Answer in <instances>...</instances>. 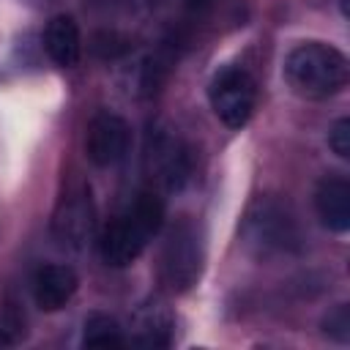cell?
<instances>
[{
    "instance_id": "cell-1",
    "label": "cell",
    "mask_w": 350,
    "mask_h": 350,
    "mask_svg": "<svg viewBox=\"0 0 350 350\" xmlns=\"http://www.w3.org/2000/svg\"><path fill=\"white\" fill-rule=\"evenodd\" d=\"M161 221H164V200L156 191L137 194V200L115 221L104 227L98 241L101 260L112 268L131 265L145 252L150 238L161 230Z\"/></svg>"
},
{
    "instance_id": "cell-2",
    "label": "cell",
    "mask_w": 350,
    "mask_h": 350,
    "mask_svg": "<svg viewBox=\"0 0 350 350\" xmlns=\"http://www.w3.org/2000/svg\"><path fill=\"white\" fill-rule=\"evenodd\" d=\"M347 57L323 41H306L284 57V79L304 98H328L347 85Z\"/></svg>"
},
{
    "instance_id": "cell-3",
    "label": "cell",
    "mask_w": 350,
    "mask_h": 350,
    "mask_svg": "<svg viewBox=\"0 0 350 350\" xmlns=\"http://www.w3.org/2000/svg\"><path fill=\"white\" fill-rule=\"evenodd\" d=\"M241 235L246 246L254 249L260 257L287 254V252L301 249V230H298L293 211L273 197H260L252 202L243 219Z\"/></svg>"
},
{
    "instance_id": "cell-4",
    "label": "cell",
    "mask_w": 350,
    "mask_h": 350,
    "mask_svg": "<svg viewBox=\"0 0 350 350\" xmlns=\"http://www.w3.org/2000/svg\"><path fill=\"white\" fill-rule=\"evenodd\" d=\"M202 273V238L200 227L183 216L178 219L161 243L159 254V279L172 293H186L191 284H197Z\"/></svg>"
},
{
    "instance_id": "cell-5",
    "label": "cell",
    "mask_w": 350,
    "mask_h": 350,
    "mask_svg": "<svg viewBox=\"0 0 350 350\" xmlns=\"http://www.w3.org/2000/svg\"><path fill=\"white\" fill-rule=\"evenodd\" d=\"M208 98H211V107H213L216 118L224 126L241 129L254 112L257 85H254V79H252V74L246 68L227 66L211 79Z\"/></svg>"
},
{
    "instance_id": "cell-6",
    "label": "cell",
    "mask_w": 350,
    "mask_h": 350,
    "mask_svg": "<svg viewBox=\"0 0 350 350\" xmlns=\"http://www.w3.org/2000/svg\"><path fill=\"white\" fill-rule=\"evenodd\" d=\"M148 170L164 189H180L191 172V153L178 134L156 129L148 137Z\"/></svg>"
},
{
    "instance_id": "cell-7",
    "label": "cell",
    "mask_w": 350,
    "mask_h": 350,
    "mask_svg": "<svg viewBox=\"0 0 350 350\" xmlns=\"http://www.w3.org/2000/svg\"><path fill=\"white\" fill-rule=\"evenodd\" d=\"M129 123L115 112H101L90 120L85 134V156L96 167L118 164L129 150Z\"/></svg>"
},
{
    "instance_id": "cell-8",
    "label": "cell",
    "mask_w": 350,
    "mask_h": 350,
    "mask_svg": "<svg viewBox=\"0 0 350 350\" xmlns=\"http://www.w3.org/2000/svg\"><path fill=\"white\" fill-rule=\"evenodd\" d=\"M77 284H79V279H77L74 268H68V265H44L33 276V298H36L38 309L57 312L74 298Z\"/></svg>"
},
{
    "instance_id": "cell-9",
    "label": "cell",
    "mask_w": 350,
    "mask_h": 350,
    "mask_svg": "<svg viewBox=\"0 0 350 350\" xmlns=\"http://www.w3.org/2000/svg\"><path fill=\"white\" fill-rule=\"evenodd\" d=\"M314 211L323 227L345 232L350 227V183L339 175L323 178L314 191Z\"/></svg>"
},
{
    "instance_id": "cell-10",
    "label": "cell",
    "mask_w": 350,
    "mask_h": 350,
    "mask_svg": "<svg viewBox=\"0 0 350 350\" xmlns=\"http://www.w3.org/2000/svg\"><path fill=\"white\" fill-rule=\"evenodd\" d=\"M55 232L60 238L63 246L79 249L90 232H93V205H90V194L82 189L79 194H71L63 200L57 216H55Z\"/></svg>"
},
{
    "instance_id": "cell-11",
    "label": "cell",
    "mask_w": 350,
    "mask_h": 350,
    "mask_svg": "<svg viewBox=\"0 0 350 350\" xmlns=\"http://www.w3.org/2000/svg\"><path fill=\"white\" fill-rule=\"evenodd\" d=\"M44 49L55 66H60V68L77 66L79 55H82V38H79L77 22L66 14L52 16L44 30Z\"/></svg>"
},
{
    "instance_id": "cell-12",
    "label": "cell",
    "mask_w": 350,
    "mask_h": 350,
    "mask_svg": "<svg viewBox=\"0 0 350 350\" xmlns=\"http://www.w3.org/2000/svg\"><path fill=\"white\" fill-rule=\"evenodd\" d=\"M172 325L175 323L167 304L159 298H150L137 312V334L131 342L142 347H167L172 339Z\"/></svg>"
},
{
    "instance_id": "cell-13",
    "label": "cell",
    "mask_w": 350,
    "mask_h": 350,
    "mask_svg": "<svg viewBox=\"0 0 350 350\" xmlns=\"http://www.w3.org/2000/svg\"><path fill=\"white\" fill-rule=\"evenodd\" d=\"M85 347H123L126 336L123 328L118 325L115 317L104 314V312H93L85 320V336H82Z\"/></svg>"
},
{
    "instance_id": "cell-14",
    "label": "cell",
    "mask_w": 350,
    "mask_h": 350,
    "mask_svg": "<svg viewBox=\"0 0 350 350\" xmlns=\"http://www.w3.org/2000/svg\"><path fill=\"white\" fill-rule=\"evenodd\" d=\"M323 331L336 342H350V306L339 304L323 317Z\"/></svg>"
},
{
    "instance_id": "cell-15",
    "label": "cell",
    "mask_w": 350,
    "mask_h": 350,
    "mask_svg": "<svg viewBox=\"0 0 350 350\" xmlns=\"http://www.w3.org/2000/svg\"><path fill=\"white\" fill-rule=\"evenodd\" d=\"M328 145H331V150L339 159H347L350 156V120L347 118H339L334 123V129L328 131Z\"/></svg>"
},
{
    "instance_id": "cell-16",
    "label": "cell",
    "mask_w": 350,
    "mask_h": 350,
    "mask_svg": "<svg viewBox=\"0 0 350 350\" xmlns=\"http://www.w3.org/2000/svg\"><path fill=\"white\" fill-rule=\"evenodd\" d=\"M11 345H14V339L5 331H0V347H11Z\"/></svg>"
}]
</instances>
